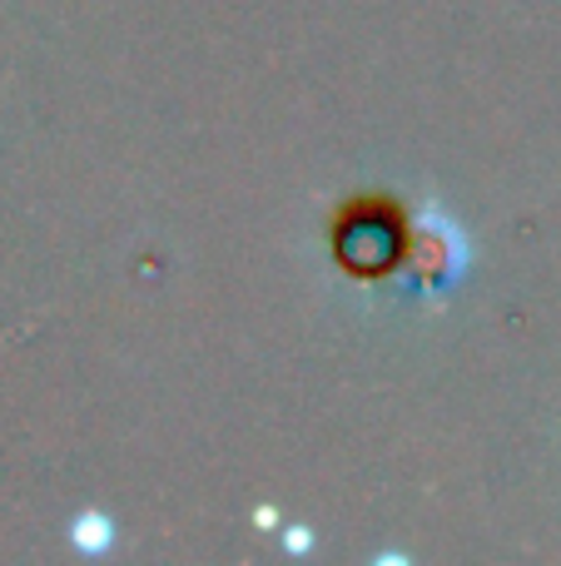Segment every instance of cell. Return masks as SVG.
<instances>
[{"instance_id":"obj_1","label":"cell","mask_w":561,"mask_h":566,"mask_svg":"<svg viewBox=\"0 0 561 566\" xmlns=\"http://www.w3.org/2000/svg\"><path fill=\"white\" fill-rule=\"evenodd\" d=\"M70 542H75L80 552H89V557H99V552H109V542H115V522H109L105 512H85V517H75Z\"/></svg>"},{"instance_id":"obj_2","label":"cell","mask_w":561,"mask_h":566,"mask_svg":"<svg viewBox=\"0 0 561 566\" xmlns=\"http://www.w3.org/2000/svg\"><path fill=\"white\" fill-rule=\"evenodd\" d=\"M288 547H294V552H308V532H288Z\"/></svg>"}]
</instances>
